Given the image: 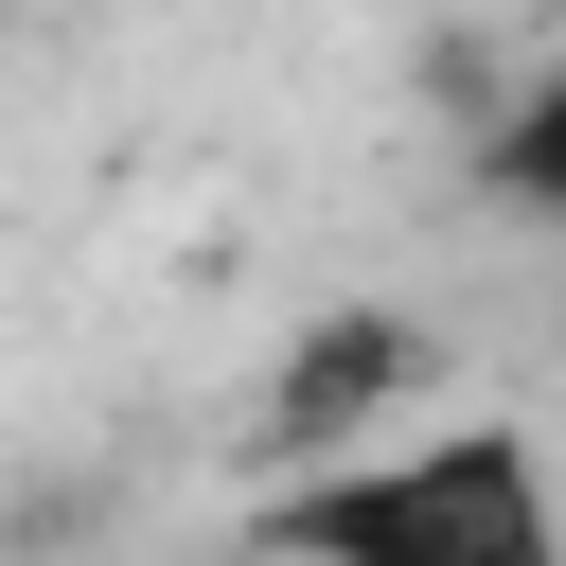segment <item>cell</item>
Here are the masks:
<instances>
[{
  "instance_id": "obj_1",
  "label": "cell",
  "mask_w": 566,
  "mask_h": 566,
  "mask_svg": "<svg viewBox=\"0 0 566 566\" xmlns=\"http://www.w3.org/2000/svg\"><path fill=\"white\" fill-rule=\"evenodd\" d=\"M265 566H566V495L548 442L460 407V424H389L354 460H283L248 513Z\"/></svg>"
},
{
  "instance_id": "obj_2",
  "label": "cell",
  "mask_w": 566,
  "mask_h": 566,
  "mask_svg": "<svg viewBox=\"0 0 566 566\" xmlns=\"http://www.w3.org/2000/svg\"><path fill=\"white\" fill-rule=\"evenodd\" d=\"M424 389H442V336H424L407 301H318V318L265 354V442H283V460H354V442L424 424Z\"/></svg>"
},
{
  "instance_id": "obj_3",
  "label": "cell",
  "mask_w": 566,
  "mask_h": 566,
  "mask_svg": "<svg viewBox=\"0 0 566 566\" xmlns=\"http://www.w3.org/2000/svg\"><path fill=\"white\" fill-rule=\"evenodd\" d=\"M478 195H495L513 230H566V53H548L495 124H478Z\"/></svg>"
}]
</instances>
